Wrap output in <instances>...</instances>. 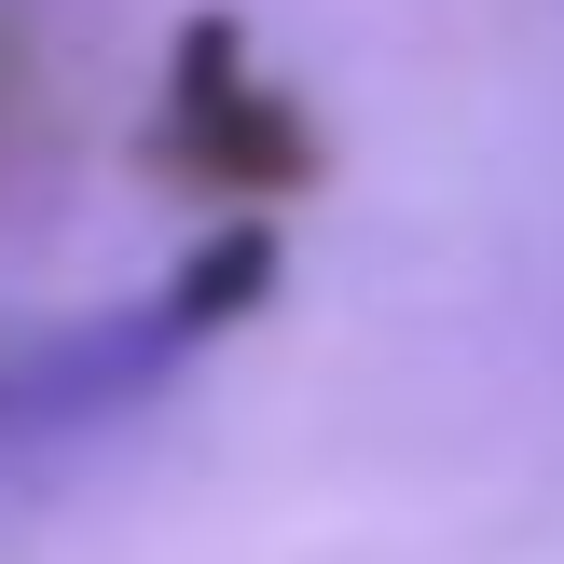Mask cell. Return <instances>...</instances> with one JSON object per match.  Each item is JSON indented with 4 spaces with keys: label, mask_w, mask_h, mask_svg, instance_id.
<instances>
[{
    "label": "cell",
    "mask_w": 564,
    "mask_h": 564,
    "mask_svg": "<svg viewBox=\"0 0 564 564\" xmlns=\"http://www.w3.org/2000/svg\"><path fill=\"white\" fill-rule=\"evenodd\" d=\"M262 275H275L262 235H220L207 262H180L152 303H124V317H83V330H55V345H28L14 372H0V427H83V413L152 400V386L180 372L220 317H248V303H262Z\"/></svg>",
    "instance_id": "1"
},
{
    "label": "cell",
    "mask_w": 564,
    "mask_h": 564,
    "mask_svg": "<svg viewBox=\"0 0 564 564\" xmlns=\"http://www.w3.org/2000/svg\"><path fill=\"white\" fill-rule=\"evenodd\" d=\"M180 138H207L220 180H303V124H290L275 97H248V69H235L220 28L180 42Z\"/></svg>",
    "instance_id": "2"
}]
</instances>
